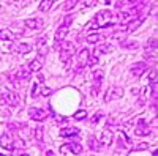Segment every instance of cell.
<instances>
[{
    "mask_svg": "<svg viewBox=\"0 0 158 156\" xmlns=\"http://www.w3.org/2000/svg\"><path fill=\"white\" fill-rule=\"evenodd\" d=\"M112 19H114L112 13L109 10H103L94 18V21L87 25V29H108V27H111V25L114 24Z\"/></svg>",
    "mask_w": 158,
    "mask_h": 156,
    "instance_id": "1",
    "label": "cell"
},
{
    "mask_svg": "<svg viewBox=\"0 0 158 156\" xmlns=\"http://www.w3.org/2000/svg\"><path fill=\"white\" fill-rule=\"evenodd\" d=\"M74 52H76V47H74L73 43H70V41L62 43L60 44V60L65 62V63H68V60L73 58Z\"/></svg>",
    "mask_w": 158,
    "mask_h": 156,
    "instance_id": "2",
    "label": "cell"
},
{
    "mask_svg": "<svg viewBox=\"0 0 158 156\" xmlns=\"http://www.w3.org/2000/svg\"><path fill=\"white\" fill-rule=\"evenodd\" d=\"M0 92L3 93V99H5V102H8L10 106H18L19 104V96H18V93H15V92H11V90H8L6 87H0Z\"/></svg>",
    "mask_w": 158,
    "mask_h": 156,
    "instance_id": "3",
    "label": "cell"
},
{
    "mask_svg": "<svg viewBox=\"0 0 158 156\" xmlns=\"http://www.w3.org/2000/svg\"><path fill=\"white\" fill-rule=\"evenodd\" d=\"M24 25L27 29H32V30H41L44 27V21L41 18H30V19L24 21Z\"/></svg>",
    "mask_w": 158,
    "mask_h": 156,
    "instance_id": "4",
    "label": "cell"
},
{
    "mask_svg": "<svg viewBox=\"0 0 158 156\" xmlns=\"http://www.w3.org/2000/svg\"><path fill=\"white\" fill-rule=\"evenodd\" d=\"M123 96V88L122 87H118V85H114L108 90V93H106V98H104V101H111V99H118V98H122Z\"/></svg>",
    "mask_w": 158,
    "mask_h": 156,
    "instance_id": "5",
    "label": "cell"
},
{
    "mask_svg": "<svg viewBox=\"0 0 158 156\" xmlns=\"http://www.w3.org/2000/svg\"><path fill=\"white\" fill-rule=\"evenodd\" d=\"M29 115H30V118L35 120V122H43L46 117H48V112L44 109H40V107H33L29 110Z\"/></svg>",
    "mask_w": 158,
    "mask_h": 156,
    "instance_id": "6",
    "label": "cell"
},
{
    "mask_svg": "<svg viewBox=\"0 0 158 156\" xmlns=\"http://www.w3.org/2000/svg\"><path fill=\"white\" fill-rule=\"evenodd\" d=\"M112 139H114L112 131H109V129H104V131L101 133V136H100V139H98V142H100L101 147H109V145L112 144Z\"/></svg>",
    "mask_w": 158,
    "mask_h": 156,
    "instance_id": "7",
    "label": "cell"
},
{
    "mask_svg": "<svg viewBox=\"0 0 158 156\" xmlns=\"http://www.w3.org/2000/svg\"><path fill=\"white\" fill-rule=\"evenodd\" d=\"M36 52L40 54V57H46L48 52H49V47H48V41L44 38H40L36 41Z\"/></svg>",
    "mask_w": 158,
    "mask_h": 156,
    "instance_id": "8",
    "label": "cell"
},
{
    "mask_svg": "<svg viewBox=\"0 0 158 156\" xmlns=\"http://www.w3.org/2000/svg\"><path fill=\"white\" fill-rule=\"evenodd\" d=\"M131 74L133 76H136V77H139L144 71H147V63L146 62H138L136 65H133V66H131Z\"/></svg>",
    "mask_w": 158,
    "mask_h": 156,
    "instance_id": "9",
    "label": "cell"
},
{
    "mask_svg": "<svg viewBox=\"0 0 158 156\" xmlns=\"http://www.w3.org/2000/svg\"><path fill=\"white\" fill-rule=\"evenodd\" d=\"M0 147H2L3 150H8V151H13L15 148H13V140L8 134H2L0 136Z\"/></svg>",
    "mask_w": 158,
    "mask_h": 156,
    "instance_id": "10",
    "label": "cell"
},
{
    "mask_svg": "<svg viewBox=\"0 0 158 156\" xmlns=\"http://www.w3.org/2000/svg\"><path fill=\"white\" fill-rule=\"evenodd\" d=\"M11 49L15 52H19V54H27V52L32 50V46L29 43H18V44H13Z\"/></svg>",
    "mask_w": 158,
    "mask_h": 156,
    "instance_id": "11",
    "label": "cell"
},
{
    "mask_svg": "<svg viewBox=\"0 0 158 156\" xmlns=\"http://www.w3.org/2000/svg\"><path fill=\"white\" fill-rule=\"evenodd\" d=\"M68 33V27H65V25H60V27L57 29L56 35H54V40H56V44H59V41H62L65 36H67Z\"/></svg>",
    "mask_w": 158,
    "mask_h": 156,
    "instance_id": "12",
    "label": "cell"
},
{
    "mask_svg": "<svg viewBox=\"0 0 158 156\" xmlns=\"http://www.w3.org/2000/svg\"><path fill=\"white\" fill-rule=\"evenodd\" d=\"M0 40L2 41H13V40H16V35L8 29H3V30H0Z\"/></svg>",
    "mask_w": 158,
    "mask_h": 156,
    "instance_id": "13",
    "label": "cell"
},
{
    "mask_svg": "<svg viewBox=\"0 0 158 156\" xmlns=\"http://www.w3.org/2000/svg\"><path fill=\"white\" fill-rule=\"evenodd\" d=\"M79 134V129L76 128H63L60 129V137H74Z\"/></svg>",
    "mask_w": 158,
    "mask_h": 156,
    "instance_id": "14",
    "label": "cell"
},
{
    "mask_svg": "<svg viewBox=\"0 0 158 156\" xmlns=\"http://www.w3.org/2000/svg\"><path fill=\"white\" fill-rule=\"evenodd\" d=\"M90 58V52L87 47L81 49V52H79V63H81V66H84V65H87V60Z\"/></svg>",
    "mask_w": 158,
    "mask_h": 156,
    "instance_id": "15",
    "label": "cell"
},
{
    "mask_svg": "<svg viewBox=\"0 0 158 156\" xmlns=\"http://www.w3.org/2000/svg\"><path fill=\"white\" fill-rule=\"evenodd\" d=\"M65 148H68L71 153H74V154H81L82 153V145L81 144H76V142H74V144H73V142H71V144H67V145H63Z\"/></svg>",
    "mask_w": 158,
    "mask_h": 156,
    "instance_id": "16",
    "label": "cell"
},
{
    "mask_svg": "<svg viewBox=\"0 0 158 156\" xmlns=\"http://www.w3.org/2000/svg\"><path fill=\"white\" fill-rule=\"evenodd\" d=\"M41 68H43V62L41 60H32L29 63V71L30 73H36V71H40Z\"/></svg>",
    "mask_w": 158,
    "mask_h": 156,
    "instance_id": "17",
    "label": "cell"
},
{
    "mask_svg": "<svg viewBox=\"0 0 158 156\" xmlns=\"http://www.w3.org/2000/svg\"><path fill=\"white\" fill-rule=\"evenodd\" d=\"M73 118L77 120V122H81V120H85L87 118V110L85 109H79L73 114Z\"/></svg>",
    "mask_w": 158,
    "mask_h": 156,
    "instance_id": "18",
    "label": "cell"
},
{
    "mask_svg": "<svg viewBox=\"0 0 158 156\" xmlns=\"http://www.w3.org/2000/svg\"><path fill=\"white\" fill-rule=\"evenodd\" d=\"M87 142H89V148L90 150H98L100 148V142H98V139L95 136H90Z\"/></svg>",
    "mask_w": 158,
    "mask_h": 156,
    "instance_id": "19",
    "label": "cell"
},
{
    "mask_svg": "<svg viewBox=\"0 0 158 156\" xmlns=\"http://www.w3.org/2000/svg\"><path fill=\"white\" fill-rule=\"evenodd\" d=\"M150 134V129L149 126H136V136H149Z\"/></svg>",
    "mask_w": 158,
    "mask_h": 156,
    "instance_id": "20",
    "label": "cell"
},
{
    "mask_svg": "<svg viewBox=\"0 0 158 156\" xmlns=\"http://www.w3.org/2000/svg\"><path fill=\"white\" fill-rule=\"evenodd\" d=\"M100 38H101V36H100L98 33H90V35H87V36H85V41H87V43H90V44H95V43H98V41H100Z\"/></svg>",
    "mask_w": 158,
    "mask_h": 156,
    "instance_id": "21",
    "label": "cell"
},
{
    "mask_svg": "<svg viewBox=\"0 0 158 156\" xmlns=\"http://www.w3.org/2000/svg\"><path fill=\"white\" fill-rule=\"evenodd\" d=\"M76 3H77V0H68V2H65L62 5V10L63 11H70V10H73L76 6Z\"/></svg>",
    "mask_w": 158,
    "mask_h": 156,
    "instance_id": "22",
    "label": "cell"
},
{
    "mask_svg": "<svg viewBox=\"0 0 158 156\" xmlns=\"http://www.w3.org/2000/svg\"><path fill=\"white\" fill-rule=\"evenodd\" d=\"M52 0H43L41 3H40V10L41 11H48V10H51V6H52Z\"/></svg>",
    "mask_w": 158,
    "mask_h": 156,
    "instance_id": "23",
    "label": "cell"
},
{
    "mask_svg": "<svg viewBox=\"0 0 158 156\" xmlns=\"http://www.w3.org/2000/svg\"><path fill=\"white\" fill-rule=\"evenodd\" d=\"M103 76H104V73H103L101 70H97V71H94V74H92V77H94V82H101Z\"/></svg>",
    "mask_w": 158,
    "mask_h": 156,
    "instance_id": "24",
    "label": "cell"
},
{
    "mask_svg": "<svg viewBox=\"0 0 158 156\" xmlns=\"http://www.w3.org/2000/svg\"><path fill=\"white\" fill-rule=\"evenodd\" d=\"M146 96H147V88H142V92H141V98H139V101H138L139 106H142V104L146 102Z\"/></svg>",
    "mask_w": 158,
    "mask_h": 156,
    "instance_id": "25",
    "label": "cell"
},
{
    "mask_svg": "<svg viewBox=\"0 0 158 156\" xmlns=\"http://www.w3.org/2000/svg\"><path fill=\"white\" fill-rule=\"evenodd\" d=\"M35 137H36L38 140H43V128H41V126H38V128L35 129Z\"/></svg>",
    "mask_w": 158,
    "mask_h": 156,
    "instance_id": "26",
    "label": "cell"
},
{
    "mask_svg": "<svg viewBox=\"0 0 158 156\" xmlns=\"http://www.w3.org/2000/svg\"><path fill=\"white\" fill-rule=\"evenodd\" d=\"M156 70H152L150 71V76H149V79H150V84H156Z\"/></svg>",
    "mask_w": 158,
    "mask_h": 156,
    "instance_id": "27",
    "label": "cell"
},
{
    "mask_svg": "<svg viewBox=\"0 0 158 156\" xmlns=\"http://www.w3.org/2000/svg\"><path fill=\"white\" fill-rule=\"evenodd\" d=\"M71 22H73V16H67V18H65V21H63V24H62V25H65V27H70V25H71Z\"/></svg>",
    "mask_w": 158,
    "mask_h": 156,
    "instance_id": "28",
    "label": "cell"
},
{
    "mask_svg": "<svg viewBox=\"0 0 158 156\" xmlns=\"http://www.w3.org/2000/svg\"><path fill=\"white\" fill-rule=\"evenodd\" d=\"M21 147H24V140L18 139L16 142H13V148H21Z\"/></svg>",
    "mask_w": 158,
    "mask_h": 156,
    "instance_id": "29",
    "label": "cell"
},
{
    "mask_svg": "<svg viewBox=\"0 0 158 156\" xmlns=\"http://www.w3.org/2000/svg\"><path fill=\"white\" fill-rule=\"evenodd\" d=\"M101 117H103V115H101L100 112H97L94 117H92V123H94V125H95V123H98V120H101Z\"/></svg>",
    "mask_w": 158,
    "mask_h": 156,
    "instance_id": "30",
    "label": "cell"
},
{
    "mask_svg": "<svg viewBox=\"0 0 158 156\" xmlns=\"http://www.w3.org/2000/svg\"><path fill=\"white\" fill-rule=\"evenodd\" d=\"M51 93H52V90H51L49 87H43V88H41V95H43V96H48V95H51Z\"/></svg>",
    "mask_w": 158,
    "mask_h": 156,
    "instance_id": "31",
    "label": "cell"
},
{
    "mask_svg": "<svg viewBox=\"0 0 158 156\" xmlns=\"http://www.w3.org/2000/svg\"><path fill=\"white\" fill-rule=\"evenodd\" d=\"M147 147H149V144H146V142H142V144L136 145V150H146Z\"/></svg>",
    "mask_w": 158,
    "mask_h": 156,
    "instance_id": "32",
    "label": "cell"
},
{
    "mask_svg": "<svg viewBox=\"0 0 158 156\" xmlns=\"http://www.w3.org/2000/svg\"><path fill=\"white\" fill-rule=\"evenodd\" d=\"M84 5H85V6H95V5H98V2H94V0H87V2H84Z\"/></svg>",
    "mask_w": 158,
    "mask_h": 156,
    "instance_id": "33",
    "label": "cell"
},
{
    "mask_svg": "<svg viewBox=\"0 0 158 156\" xmlns=\"http://www.w3.org/2000/svg\"><path fill=\"white\" fill-rule=\"evenodd\" d=\"M95 63H97V58H95V57H90V58L87 60V65H90V66H94Z\"/></svg>",
    "mask_w": 158,
    "mask_h": 156,
    "instance_id": "34",
    "label": "cell"
},
{
    "mask_svg": "<svg viewBox=\"0 0 158 156\" xmlns=\"http://www.w3.org/2000/svg\"><path fill=\"white\" fill-rule=\"evenodd\" d=\"M150 47H152V49H156V38H155V36L150 40Z\"/></svg>",
    "mask_w": 158,
    "mask_h": 156,
    "instance_id": "35",
    "label": "cell"
},
{
    "mask_svg": "<svg viewBox=\"0 0 158 156\" xmlns=\"http://www.w3.org/2000/svg\"><path fill=\"white\" fill-rule=\"evenodd\" d=\"M36 88H38V84H33V88H32V96H35V93H36Z\"/></svg>",
    "mask_w": 158,
    "mask_h": 156,
    "instance_id": "36",
    "label": "cell"
},
{
    "mask_svg": "<svg viewBox=\"0 0 158 156\" xmlns=\"http://www.w3.org/2000/svg\"><path fill=\"white\" fill-rule=\"evenodd\" d=\"M0 104H5V99H3V96L0 95Z\"/></svg>",
    "mask_w": 158,
    "mask_h": 156,
    "instance_id": "37",
    "label": "cell"
},
{
    "mask_svg": "<svg viewBox=\"0 0 158 156\" xmlns=\"http://www.w3.org/2000/svg\"><path fill=\"white\" fill-rule=\"evenodd\" d=\"M46 156H54V153H52V151H51V150H49V151H48V153H46Z\"/></svg>",
    "mask_w": 158,
    "mask_h": 156,
    "instance_id": "38",
    "label": "cell"
},
{
    "mask_svg": "<svg viewBox=\"0 0 158 156\" xmlns=\"http://www.w3.org/2000/svg\"><path fill=\"white\" fill-rule=\"evenodd\" d=\"M2 11H3V10H2V3H0V13H2Z\"/></svg>",
    "mask_w": 158,
    "mask_h": 156,
    "instance_id": "39",
    "label": "cell"
},
{
    "mask_svg": "<svg viewBox=\"0 0 158 156\" xmlns=\"http://www.w3.org/2000/svg\"><path fill=\"white\" fill-rule=\"evenodd\" d=\"M21 156H29V154H21Z\"/></svg>",
    "mask_w": 158,
    "mask_h": 156,
    "instance_id": "40",
    "label": "cell"
}]
</instances>
